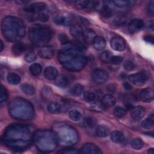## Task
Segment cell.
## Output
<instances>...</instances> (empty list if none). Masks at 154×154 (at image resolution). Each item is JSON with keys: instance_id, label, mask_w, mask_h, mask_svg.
<instances>
[{"instance_id": "44dd1931", "label": "cell", "mask_w": 154, "mask_h": 154, "mask_svg": "<svg viewBox=\"0 0 154 154\" xmlns=\"http://www.w3.org/2000/svg\"><path fill=\"white\" fill-rule=\"evenodd\" d=\"M26 49V46L23 43H16L12 46V52L14 55H20Z\"/></svg>"}, {"instance_id": "836d02e7", "label": "cell", "mask_w": 154, "mask_h": 154, "mask_svg": "<svg viewBox=\"0 0 154 154\" xmlns=\"http://www.w3.org/2000/svg\"><path fill=\"white\" fill-rule=\"evenodd\" d=\"M42 70V67L41 65L38 63H34L29 67L30 73L34 76L38 75Z\"/></svg>"}, {"instance_id": "7c38bea8", "label": "cell", "mask_w": 154, "mask_h": 154, "mask_svg": "<svg viewBox=\"0 0 154 154\" xmlns=\"http://www.w3.org/2000/svg\"><path fill=\"white\" fill-rule=\"evenodd\" d=\"M144 26L143 21L140 19H134L130 21L128 25V29L131 33H135L140 31Z\"/></svg>"}, {"instance_id": "5b68a950", "label": "cell", "mask_w": 154, "mask_h": 154, "mask_svg": "<svg viewBox=\"0 0 154 154\" xmlns=\"http://www.w3.org/2000/svg\"><path fill=\"white\" fill-rule=\"evenodd\" d=\"M31 137L30 128L23 125H14L8 126L4 133V141H28Z\"/></svg>"}, {"instance_id": "f35d334b", "label": "cell", "mask_w": 154, "mask_h": 154, "mask_svg": "<svg viewBox=\"0 0 154 154\" xmlns=\"http://www.w3.org/2000/svg\"><path fill=\"white\" fill-rule=\"evenodd\" d=\"M127 110L126 108L121 106H116L114 108L113 113L116 117H122L126 115Z\"/></svg>"}, {"instance_id": "30bf717a", "label": "cell", "mask_w": 154, "mask_h": 154, "mask_svg": "<svg viewBox=\"0 0 154 154\" xmlns=\"http://www.w3.org/2000/svg\"><path fill=\"white\" fill-rule=\"evenodd\" d=\"M93 80L97 84L105 83L109 78L108 73L106 70L102 69H95L91 72Z\"/></svg>"}, {"instance_id": "bcb514c9", "label": "cell", "mask_w": 154, "mask_h": 154, "mask_svg": "<svg viewBox=\"0 0 154 154\" xmlns=\"http://www.w3.org/2000/svg\"><path fill=\"white\" fill-rule=\"evenodd\" d=\"M37 19L42 22H46L49 20V17L47 13L45 12H40L37 16Z\"/></svg>"}, {"instance_id": "f6af8a7d", "label": "cell", "mask_w": 154, "mask_h": 154, "mask_svg": "<svg viewBox=\"0 0 154 154\" xmlns=\"http://www.w3.org/2000/svg\"><path fill=\"white\" fill-rule=\"evenodd\" d=\"M58 153L61 154H76V153H79L81 152L78 151V150H76L75 149H61L57 152Z\"/></svg>"}, {"instance_id": "f907efd6", "label": "cell", "mask_w": 154, "mask_h": 154, "mask_svg": "<svg viewBox=\"0 0 154 154\" xmlns=\"http://www.w3.org/2000/svg\"><path fill=\"white\" fill-rule=\"evenodd\" d=\"M99 2L97 1H89L88 7L87 8V10H92L95 9L99 5Z\"/></svg>"}, {"instance_id": "9a60e30c", "label": "cell", "mask_w": 154, "mask_h": 154, "mask_svg": "<svg viewBox=\"0 0 154 154\" xmlns=\"http://www.w3.org/2000/svg\"><path fill=\"white\" fill-rule=\"evenodd\" d=\"M46 8V4L42 2H34L26 6L24 10L28 13H35L44 10Z\"/></svg>"}, {"instance_id": "7bdbcfd3", "label": "cell", "mask_w": 154, "mask_h": 154, "mask_svg": "<svg viewBox=\"0 0 154 154\" xmlns=\"http://www.w3.org/2000/svg\"><path fill=\"white\" fill-rule=\"evenodd\" d=\"M88 2L89 1H76L75 2V5L80 10H87Z\"/></svg>"}, {"instance_id": "816d5d0a", "label": "cell", "mask_w": 154, "mask_h": 154, "mask_svg": "<svg viewBox=\"0 0 154 154\" xmlns=\"http://www.w3.org/2000/svg\"><path fill=\"white\" fill-rule=\"evenodd\" d=\"M58 39L63 44L67 45L69 43V38L64 33H60L58 35Z\"/></svg>"}, {"instance_id": "b9f144b4", "label": "cell", "mask_w": 154, "mask_h": 154, "mask_svg": "<svg viewBox=\"0 0 154 154\" xmlns=\"http://www.w3.org/2000/svg\"><path fill=\"white\" fill-rule=\"evenodd\" d=\"M96 124V120L93 117H87L84 121V125L86 128H93Z\"/></svg>"}, {"instance_id": "7dc6e473", "label": "cell", "mask_w": 154, "mask_h": 154, "mask_svg": "<svg viewBox=\"0 0 154 154\" xmlns=\"http://www.w3.org/2000/svg\"><path fill=\"white\" fill-rule=\"evenodd\" d=\"M36 55L34 52H29L25 56V60L28 63H31L36 60Z\"/></svg>"}, {"instance_id": "ba28073f", "label": "cell", "mask_w": 154, "mask_h": 154, "mask_svg": "<svg viewBox=\"0 0 154 154\" xmlns=\"http://www.w3.org/2000/svg\"><path fill=\"white\" fill-rule=\"evenodd\" d=\"M82 52L79 51L70 44V46L65 48L61 51L60 52L58 56V59L59 61L62 64H63L69 61L74 57L82 55Z\"/></svg>"}, {"instance_id": "681fc988", "label": "cell", "mask_w": 154, "mask_h": 154, "mask_svg": "<svg viewBox=\"0 0 154 154\" xmlns=\"http://www.w3.org/2000/svg\"><path fill=\"white\" fill-rule=\"evenodd\" d=\"M123 60V57H120V56H118V55H116V56H112L111 59V63H112L113 64H120Z\"/></svg>"}, {"instance_id": "f1b7e54d", "label": "cell", "mask_w": 154, "mask_h": 154, "mask_svg": "<svg viewBox=\"0 0 154 154\" xmlns=\"http://www.w3.org/2000/svg\"><path fill=\"white\" fill-rule=\"evenodd\" d=\"M7 81L11 85H17L20 83V77L15 73H10L7 76Z\"/></svg>"}, {"instance_id": "277c9868", "label": "cell", "mask_w": 154, "mask_h": 154, "mask_svg": "<svg viewBox=\"0 0 154 154\" xmlns=\"http://www.w3.org/2000/svg\"><path fill=\"white\" fill-rule=\"evenodd\" d=\"M11 116L19 120L31 119L34 114V109L29 102L21 99H15L9 107Z\"/></svg>"}, {"instance_id": "e0dca14e", "label": "cell", "mask_w": 154, "mask_h": 154, "mask_svg": "<svg viewBox=\"0 0 154 154\" xmlns=\"http://www.w3.org/2000/svg\"><path fill=\"white\" fill-rule=\"evenodd\" d=\"M131 117L135 120H140L143 119L146 114V109L141 106L134 107L131 110Z\"/></svg>"}, {"instance_id": "52a82bcc", "label": "cell", "mask_w": 154, "mask_h": 154, "mask_svg": "<svg viewBox=\"0 0 154 154\" xmlns=\"http://www.w3.org/2000/svg\"><path fill=\"white\" fill-rule=\"evenodd\" d=\"M87 63V58L82 55L76 56L69 61L63 64L64 67L70 71L76 72L82 70Z\"/></svg>"}, {"instance_id": "d590c367", "label": "cell", "mask_w": 154, "mask_h": 154, "mask_svg": "<svg viewBox=\"0 0 154 154\" xmlns=\"http://www.w3.org/2000/svg\"><path fill=\"white\" fill-rule=\"evenodd\" d=\"M8 99V91L6 88L1 85L0 88V103L1 105H3L7 102Z\"/></svg>"}, {"instance_id": "8d00e7d4", "label": "cell", "mask_w": 154, "mask_h": 154, "mask_svg": "<svg viewBox=\"0 0 154 154\" xmlns=\"http://www.w3.org/2000/svg\"><path fill=\"white\" fill-rule=\"evenodd\" d=\"M131 146L135 150H140L144 146V142L140 138H135L131 141Z\"/></svg>"}, {"instance_id": "83f0119b", "label": "cell", "mask_w": 154, "mask_h": 154, "mask_svg": "<svg viewBox=\"0 0 154 154\" xmlns=\"http://www.w3.org/2000/svg\"><path fill=\"white\" fill-rule=\"evenodd\" d=\"M70 82L69 78L66 75H61L56 78V84L60 87H67Z\"/></svg>"}, {"instance_id": "ffe728a7", "label": "cell", "mask_w": 154, "mask_h": 154, "mask_svg": "<svg viewBox=\"0 0 154 154\" xmlns=\"http://www.w3.org/2000/svg\"><path fill=\"white\" fill-rule=\"evenodd\" d=\"M116 103V98L111 94H105L101 99V103L105 107H111Z\"/></svg>"}, {"instance_id": "9c48e42d", "label": "cell", "mask_w": 154, "mask_h": 154, "mask_svg": "<svg viewBox=\"0 0 154 154\" xmlns=\"http://www.w3.org/2000/svg\"><path fill=\"white\" fill-rule=\"evenodd\" d=\"M128 79L134 85L142 86L144 85L148 80V75L144 72H140L129 75Z\"/></svg>"}, {"instance_id": "4316f807", "label": "cell", "mask_w": 154, "mask_h": 154, "mask_svg": "<svg viewBox=\"0 0 154 154\" xmlns=\"http://www.w3.org/2000/svg\"><path fill=\"white\" fill-rule=\"evenodd\" d=\"M47 110L51 114H58L60 112L61 107L58 103L50 102L47 106Z\"/></svg>"}, {"instance_id": "74e56055", "label": "cell", "mask_w": 154, "mask_h": 154, "mask_svg": "<svg viewBox=\"0 0 154 154\" xmlns=\"http://www.w3.org/2000/svg\"><path fill=\"white\" fill-rule=\"evenodd\" d=\"M128 17L126 16H119L114 19L113 23L117 26H121L127 23Z\"/></svg>"}, {"instance_id": "4fadbf2b", "label": "cell", "mask_w": 154, "mask_h": 154, "mask_svg": "<svg viewBox=\"0 0 154 154\" xmlns=\"http://www.w3.org/2000/svg\"><path fill=\"white\" fill-rule=\"evenodd\" d=\"M81 153L85 154H100L102 153L100 149L92 143H85L81 147Z\"/></svg>"}, {"instance_id": "ac0fdd59", "label": "cell", "mask_w": 154, "mask_h": 154, "mask_svg": "<svg viewBox=\"0 0 154 154\" xmlns=\"http://www.w3.org/2000/svg\"><path fill=\"white\" fill-rule=\"evenodd\" d=\"M58 72L57 69L53 66L47 67L44 71V75L46 79L49 80H55L58 76Z\"/></svg>"}, {"instance_id": "ee69618b", "label": "cell", "mask_w": 154, "mask_h": 154, "mask_svg": "<svg viewBox=\"0 0 154 154\" xmlns=\"http://www.w3.org/2000/svg\"><path fill=\"white\" fill-rule=\"evenodd\" d=\"M95 94L91 91H85L84 93V98L87 102H92L95 99Z\"/></svg>"}, {"instance_id": "e575fe53", "label": "cell", "mask_w": 154, "mask_h": 154, "mask_svg": "<svg viewBox=\"0 0 154 154\" xmlns=\"http://www.w3.org/2000/svg\"><path fill=\"white\" fill-rule=\"evenodd\" d=\"M22 91L27 95H33L35 92V89L31 84H25L22 86Z\"/></svg>"}, {"instance_id": "680465c9", "label": "cell", "mask_w": 154, "mask_h": 154, "mask_svg": "<svg viewBox=\"0 0 154 154\" xmlns=\"http://www.w3.org/2000/svg\"><path fill=\"white\" fill-rule=\"evenodd\" d=\"M126 108L128 109H130V110H131V109L134 108V106H133V105H132L131 103H126Z\"/></svg>"}, {"instance_id": "1f68e13d", "label": "cell", "mask_w": 154, "mask_h": 154, "mask_svg": "<svg viewBox=\"0 0 154 154\" xmlns=\"http://www.w3.org/2000/svg\"><path fill=\"white\" fill-rule=\"evenodd\" d=\"M154 124V119L153 115H151L149 117L145 119L143 121H142L141 125L142 128L146 129H149L153 127Z\"/></svg>"}, {"instance_id": "f5cc1de1", "label": "cell", "mask_w": 154, "mask_h": 154, "mask_svg": "<svg viewBox=\"0 0 154 154\" xmlns=\"http://www.w3.org/2000/svg\"><path fill=\"white\" fill-rule=\"evenodd\" d=\"M106 90L108 92L113 93L116 91V86L115 84H110L107 85L106 87Z\"/></svg>"}, {"instance_id": "4dcf8cb0", "label": "cell", "mask_w": 154, "mask_h": 154, "mask_svg": "<svg viewBox=\"0 0 154 154\" xmlns=\"http://www.w3.org/2000/svg\"><path fill=\"white\" fill-rule=\"evenodd\" d=\"M114 4L119 7L123 8L126 7H130L133 5L135 4L134 1H123V0H114L112 1Z\"/></svg>"}, {"instance_id": "94428289", "label": "cell", "mask_w": 154, "mask_h": 154, "mask_svg": "<svg viewBox=\"0 0 154 154\" xmlns=\"http://www.w3.org/2000/svg\"><path fill=\"white\" fill-rule=\"evenodd\" d=\"M149 153H151V154H152V153H153V152H154V150H153V148H150V149H149V150H148V152H147Z\"/></svg>"}, {"instance_id": "7402d4cb", "label": "cell", "mask_w": 154, "mask_h": 154, "mask_svg": "<svg viewBox=\"0 0 154 154\" xmlns=\"http://www.w3.org/2000/svg\"><path fill=\"white\" fill-rule=\"evenodd\" d=\"M111 140L116 143H122L124 141V134L119 131H112L110 134Z\"/></svg>"}, {"instance_id": "8992f818", "label": "cell", "mask_w": 154, "mask_h": 154, "mask_svg": "<svg viewBox=\"0 0 154 154\" xmlns=\"http://www.w3.org/2000/svg\"><path fill=\"white\" fill-rule=\"evenodd\" d=\"M52 36L51 29L43 26H34L29 29L28 37L35 45L41 46L48 43Z\"/></svg>"}, {"instance_id": "9f6ffc18", "label": "cell", "mask_w": 154, "mask_h": 154, "mask_svg": "<svg viewBox=\"0 0 154 154\" xmlns=\"http://www.w3.org/2000/svg\"><path fill=\"white\" fill-rule=\"evenodd\" d=\"M147 27L149 29H153V20H149L147 23Z\"/></svg>"}, {"instance_id": "d6986e66", "label": "cell", "mask_w": 154, "mask_h": 154, "mask_svg": "<svg viewBox=\"0 0 154 154\" xmlns=\"http://www.w3.org/2000/svg\"><path fill=\"white\" fill-rule=\"evenodd\" d=\"M92 44L96 50L102 51L104 49L106 46V41L103 37L101 36H96L94 38Z\"/></svg>"}, {"instance_id": "2e32d148", "label": "cell", "mask_w": 154, "mask_h": 154, "mask_svg": "<svg viewBox=\"0 0 154 154\" xmlns=\"http://www.w3.org/2000/svg\"><path fill=\"white\" fill-rule=\"evenodd\" d=\"M140 99L144 102H150L154 98L153 90L150 88L143 89L140 94Z\"/></svg>"}, {"instance_id": "484cf974", "label": "cell", "mask_w": 154, "mask_h": 154, "mask_svg": "<svg viewBox=\"0 0 154 154\" xmlns=\"http://www.w3.org/2000/svg\"><path fill=\"white\" fill-rule=\"evenodd\" d=\"M96 135L99 137H106L108 136L109 134V130L108 127L104 125H100L99 126L96 131Z\"/></svg>"}, {"instance_id": "8fae6325", "label": "cell", "mask_w": 154, "mask_h": 154, "mask_svg": "<svg viewBox=\"0 0 154 154\" xmlns=\"http://www.w3.org/2000/svg\"><path fill=\"white\" fill-rule=\"evenodd\" d=\"M110 46L114 51H123L126 48V42L120 36H114L111 39Z\"/></svg>"}, {"instance_id": "cb8c5ba5", "label": "cell", "mask_w": 154, "mask_h": 154, "mask_svg": "<svg viewBox=\"0 0 154 154\" xmlns=\"http://www.w3.org/2000/svg\"><path fill=\"white\" fill-rule=\"evenodd\" d=\"M96 37V32L92 29H87L83 33L84 40L85 43L90 44L92 43L94 38Z\"/></svg>"}, {"instance_id": "603a6c76", "label": "cell", "mask_w": 154, "mask_h": 154, "mask_svg": "<svg viewBox=\"0 0 154 154\" xmlns=\"http://www.w3.org/2000/svg\"><path fill=\"white\" fill-rule=\"evenodd\" d=\"M72 18L67 16H58L54 19V22L58 25H69L72 23Z\"/></svg>"}, {"instance_id": "11a10c76", "label": "cell", "mask_w": 154, "mask_h": 154, "mask_svg": "<svg viewBox=\"0 0 154 154\" xmlns=\"http://www.w3.org/2000/svg\"><path fill=\"white\" fill-rule=\"evenodd\" d=\"M144 39L146 42H149L150 43L153 44V37L152 35H147L144 36Z\"/></svg>"}, {"instance_id": "6da1fadb", "label": "cell", "mask_w": 154, "mask_h": 154, "mask_svg": "<svg viewBox=\"0 0 154 154\" xmlns=\"http://www.w3.org/2000/svg\"><path fill=\"white\" fill-rule=\"evenodd\" d=\"M2 33L4 37L11 42H17L25 35V26L19 19L13 16L5 17L1 23Z\"/></svg>"}, {"instance_id": "3957f363", "label": "cell", "mask_w": 154, "mask_h": 154, "mask_svg": "<svg viewBox=\"0 0 154 154\" xmlns=\"http://www.w3.org/2000/svg\"><path fill=\"white\" fill-rule=\"evenodd\" d=\"M33 139L37 148L43 152L52 151L58 144L54 132L47 130L37 131L33 135Z\"/></svg>"}, {"instance_id": "5bb4252c", "label": "cell", "mask_w": 154, "mask_h": 154, "mask_svg": "<svg viewBox=\"0 0 154 154\" xmlns=\"http://www.w3.org/2000/svg\"><path fill=\"white\" fill-rule=\"evenodd\" d=\"M54 54V48L52 46H43L38 51V55L40 57L45 59L51 58Z\"/></svg>"}, {"instance_id": "6f0895ef", "label": "cell", "mask_w": 154, "mask_h": 154, "mask_svg": "<svg viewBox=\"0 0 154 154\" xmlns=\"http://www.w3.org/2000/svg\"><path fill=\"white\" fill-rule=\"evenodd\" d=\"M123 87H124V88L126 89V90H130L132 88V87L128 82H125L123 84Z\"/></svg>"}, {"instance_id": "d6a6232c", "label": "cell", "mask_w": 154, "mask_h": 154, "mask_svg": "<svg viewBox=\"0 0 154 154\" xmlns=\"http://www.w3.org/2000/svg\"><path fill=\"white\" fill-rule=\"evenodd\" d=\"M69 118L74 122H79L82 119V114L76 109H72L69 112Z\"/></svg>"}, {"instance_id": "d4e9b609", "label": "cell", "mask_w": 154, "mask_h": 154, "mask_svg": "<svg viewBox=\"0 0 154 154\" xmlns=\"http://www.w3.org/2000/svg\"><path fill=\"white\" fill-rule=\"evenodd\" d=\"M70 34L75 38H78L82 34V27L78 24H74L70 28Z\"/></svg>"}, {"instance_id": "f546056e", "label": "cell", "mask_w": 154, "mask_h": 154, "mask_svg": "<svg viewBox=\"0 0 154 154\" xmlns=\"http://www.w3.org/2000/svg\"><path fill=\"white\" fill-rule=\"evenodd\" d=\"M113 13L112 8L108 5H104L100 10V14L105 18H109L112 16Z\"/></svg>"}, {"instance_id": "c3c4849f", "label": "cell", "mask_w": 154, "mask_h": 154, "mask_svg": "<svg viewBox=\"0 0 154 154\" xmlns=\"http://www.w3.org/2000/svg\"><path fill=\"white\" fill-rule=\"evenodd\" d=\"M124 69L128 71H132L135 68V65L131 61H126L123 64Z\"/></svg>"}, {"instance_id": "db71d44e", "label": "cell", "mask_w": 154, "mask_h": 154, "mask_svg": "<svg viewBox=\"0 0 154 154\" xmlns=\"http://www.w3.org/2000/svg\"><path fill=\"white\" fill-rule=\"evenodd\" d=\"M148 10L149 13L151 14H153L154 13V1H151L148 5Z\"/></svg>"}, {"instance_id": "60d3db41", "label": "cell", "mask_w": 154, "mask_h": 154, "mask_svg": "<svg viewBox=\"0 0 154 154\" xmlns=\"http://www.w3.org/2000/svg\"><path fill=\"white\" fill-rule=\"evenodd\" d=\"M83 90L84 87L82 85L79 84H76L73 86L71 90V92L75 96H79L81 94V93L83 92Z\"/></svg>"}, {"instance_id": "ab89813d", "label": "cell", "mask_w": 154, "mask_h": 154, "mask_svg": "<svg viewBox=\"0 0 154 154\" xmlns=\"http://www.w3.org/2000/svg\"><path fill=\"white\" fill-rule=\"evenodd\" d=\"M112 55V54L108 51H105L100 55V59L103 63H109L111 61V59Z\"/></svg>"}, {"instance_id": "91938a15", "label": "cell", "mask_w": 154, "mask_h": 154, "mask_svg": "<svg viewBox=\"0 0 154 154\" xmlns=\"http://www.w3.org/2000/svg\"><path fill=\"white\" fill-rule=\"evenodd\" d=\"M0 45H1V47H0V51L2 52L4 48V43L2 42V40H1V42H0Z\"/></svg>"}, {"instance_id": "7a4b0ae2", "label": "cell", "mask_w": 154, "mask_h": 154, "mask_svg": "<svg viewBox=\"0 0 154 154\" xmlns=\"http://www.w3.org/2000/svg\"><path fill=\"white\" fill-rule=\"evenodd\" d=\"M56 136L58 144L69 146L73 145L78 140L76 130L68 124L58 123L54 126L53 131Z\"/></svg>"}]
</instances>
